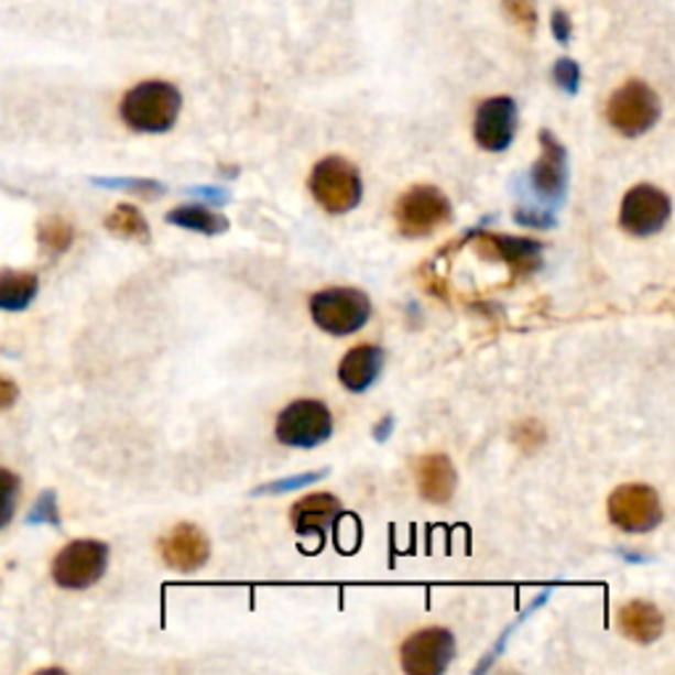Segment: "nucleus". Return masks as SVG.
Masks as SVG:
<instances>
[{
    "mask_svg": "<svg viewBox=\"0 0 675 675\" xmlns=\"http://www.w3.org/2000/svg\"><path fill=\"white\" fill-rule=\"evenodd\" d=\"M179 111H183V96L172 83L164 79H149L140 83L132 90L124 92L119 104V117L135 132L145 135H162L177 124Z\"/></svg>",
    "mask_w": 675,
    "mask_h": 675,
    "instance_id": "nucleus-1",
    "label": "nucleus"
},
{
    "mask_svg": "<svg viewBox=\"0 0 675 675\" xmlns=\"http://www.w3.org/2000/svg\"><path fill=\"white\" fill-rule=\"evenodd\" d=\"M109 544L96 538H77L56 554L51 565L53 584L64 591H85L109 570Z\"/></svg>",
    "mask_w": 675,
    "mask_h": 675,
    "instance_id": "nucleus-2",
    "label": "nucleus"
},
{
    "mask_svg": "<svg viewBox=\"0 0 675 675\" xmlns=\"http://www.w3.org/2000/svg\"><path fill=\"white\" fill-rule=\"evenodd\" d=\"M309 190L327 214H349L362 200V175L344 156H327L312 170Z\"/></svg>",
    "mask_w": 675,
    "mask_h": 675,
    "instance_id": "nucleus-3",
    "label": "nucleus"
},
{
    "mask_svg": "<svg viewBox=\"0 0 675 675\" xmlns=\"http://www.w3.org/2000/svg\"><path fill=\"white\" fill-rule=\"evenodd\" d=\"M660 117H663V100L641 79H631L614 90L607 104V122L625 138L646 135L660 122Z\"/></svg>",
    "mask_w": 675,
    "mask_h": 675,
    "instance_id": "nucleus-4",
    "label": "nucleus"
},
{
    "mask_svg": "<svg viewBox=\"0 0 675 675\" xmlns=\"http://www.w3.org/2000/svg\"><path fill=\"white\" fill-rule=\"evenodd\" d=\"M309 309L319 330L340 338L362 330L372 314V304L367 293L357 288H327L314 293Z\"/></svg>",
    "mask_w": 675,
    "mask_h": 675,
    "instance_id": "nucleus-5",
    "label": "nucleus"
},
{
    "mask_svg": "<svg viewBox=\"0 0 675 675\" xmlns=\"http://www.w3.org/2000/svg\"><path fill=\"white\" fill-rule=\"evenodd\" d=\"M393 214H396L401 236L406 238L433 236L438 227L449 225L454 217L451 200L436 185H417V188L406 190L396 200V211Z\"/></svg>",
    "mask_w": 675,
    "mask_h": 675,
    "instance_id": "nucleus-6",
    "label": "nucleus"
},
{
    "mask_svg": "<svg viewBox=\"0 0 675 675\" xmlns=\"http://www.w3.org/2000/svg\"><path fill=\"white\" fill-rule=\"evenodd\" d=\"M275 436L283 446L314 449L333 436V414L323 401L298 399L280 412Z\"/></svg>",
    "mask_w": 675,
    "mask_h": 675,
    "instance_id": "nucleus-7",
    "label": "nucleus"
},
{
    "mask_svg": "<svg viewBox=\"0 0 675 675\" xmlns=\"http://www.w3.org/2000/svg\"><path fill=\"white\" fill-rule=\"evenodd\" d=\"M610 523L623 533H650L663 523V501L660 493L646 483H625L612 491L607 501Z\"/></svg>",
    "mask_w": 675,
    "mask_h": 675,
    "instance_id": "nucleus-8",
    "label": "nucleus"
},
{
    "mask_svg": "<svg viewBox=\"0 0 675 675\" xmlns=\"http://www.w3.org/2000/svg\"><path fill=\"white\" fill-rule=\"evenodd\" d=\"M538 143H541V156L536 159V164L531 166L527 183H531V188L536 193L541 204L549 206L552 211L557 209V206H563L567 198L570 162H567V149L559 143V138L554 135L552 130H541Z\"/></svg>",
    "mask_w": 675,
    "mask_h": 675,
    "instance_id": "nucleus-9",
    "label": "nucleus"
},
{
    "mask_svg": "<svg viewBox=\"0 0 675 675\" xmlns=\"http://www.w3.org/2000/svg\"><path fill=\"white\" fill-rule=\"evenodd\" d=\"M671 198L657 185H636L625 193L620 206V227L633 238L657 236L671 219Z\"/></svg>",
    "mask_w": 675,
    "mask_h": 675,
    "instance_id": "nucleus-10",
    "label": "nucleus"
},
{
    "mask_svg": "<svg viewBox=\"0 0 675 675\" xmlns=\"http://www.w3.org/2000/svg\"><path fill=\"white\" fill-rule=\"evenodd\" d=\"M457 641L449 628H423L401 646V667L410 675H438L451 665Z\"/></svg>",
    "mask_w": 675,
    "mask_h": 675,
    "instance_id": "nucleus-11",
    "label": "nucleus"
},
{
    "mask_svg": "<svg viewBox=\"0 0 675 675\" xmlns=\"http://www.w3.org/2000/svg\"><path fill=\"white\" fill-rule=\"evenodd\" d=\"M520 111L514 98L497 96L488 98L478 106L476 124H472V135L476 143L488 153H501L512 145L514 135H518Z\"/></svg>",
    "mask_w": 675,
    "mask_h": 675,
    "instance_id": "nucleus-12",
    "label": "nucleus"
},
{
    "mask_svg": "<svg viewBox=\"0 0 675 675\" xmlns=\"http://www.w3.org/2000/svg\"><path fill=\"white\" fill-rule=\"evenodd\" d=\"M159 552H162V559L172 570L188 576V573H198L209 563L211 544L198 525L179 523L159 541Z\"/></svg>",
    "mask_w": 675,
    "mask_h": 675,
    "instance_id": "nucleus-13",
    "label": "nucleus"
},
{
    "mask_svg": "<svg viewBox=\"0 0 675 675\" xmlns=\"http://www.w3.org/2000/svg\"><path fill=\"white\" fill-rule=\"evenodd\" d=\"M478 246L483 257L504 262L514 275H533L541 266V253H544V243H538V240L497 236V232H480Z\"/></svg>",
    "mask_w": 675,
    "mask_h": 675,
    "instance_id": "nucleus-14",
    "label": "nucleus"
},
{
    "mask_svg": "<svg viewBox=\"0 0 675 675\" xmlns=\"http://www.w3.org/2000/svg\"><path fill=\"white\" fill-rule=\"evenodd\" d=\"M414 478H417L420 497L431 501V504H449L454 491H457V467L440 451L425 454L423 459H417Z\"/></svg>",
    "mask_w": 675,
    "mask_h": 675,
    "instance_id": "nucleus-15",
    "label": "nucleus"
},
{
    "mask_svg": "<svg viewBox=\"0 0 675 675\" xmlns=\"http://www.w3.org/2000/svg\"><path fill=\"white\" fill-rule=\"evenodd\" d=\"M338 512L340 501L333 497V493H309V497H304L293 504L291 520L301 536L325 538V533L330 531L333 523L338 520Z\"/></svg>",
    "mask_w": 675,
    "mask_h": 675,
    "instance_id": "nucleus-16",
    "label": "nucleus"
},
{
    "mask_svg": "<svg viewBox=\"0 0 675 675\" xmlns=\"http://www.w3.org/2000/svg\"><path fill=\"white\" fill-rule=\"evenodd\" d=\"M618 628L625 639L636 644H654L665 633V614L646 599H633L620 607Z\"/></svg>",
    "mask_w": 675,
    "mask_h": 675,
    "instance_id": "nucleus-17",
    "label": "nucleus"
},
{
    "mask_svg": "<svg viewBox=\"0 0 675 675\" xmlns=\"http://www.w3.org/2000/svg\"><path fill=\"white\" fill-rule=\"evenodd\" d=\"M383 349L380 346L364 344L351 349L338 367V380L351 393H364L378 383L380 372H383Z\"/></svg>",
    "mask_w": 675,
    "mask_h": 675,
    "instance_id": "nucleus-18",
    "label": "nucleus"
},
{
    "mask_svg": "<svg viewBox=\"0 0 675 675\" xmlns=\"http://www.w3.org/2000/svg\"><path fill=\"white\" fill-rule=\"evenodd\" d=\"M40 280L35 272H0V312H26L37 298Z\"/></svg>",
    "mask_w": 675,
    "mask_h": 675,
    "instance_id": "nucleus-19",
    "label": "nucleus"
},
{
    "mask_svg": "<svg viewBox=\"0 0 675 675\" xmlns=\"http://www.w3.org/2000/svg\"><path fill=\"white\" fill-rule=\"evenodd\" d=\"M166 222L183 227V230L200 232V236H222L227 232V219L219 211L209 209V206H177L166 214Z\"/></svg>",
    "mask_w": 675,
    "mask_h": 675,
    "instance_id": "nucleus-20",
    "label": "nucleus"
},
{
    "mask_svg": "<svg viewBox=\"0 0 675 675\" xmlns=\"http://www.w3.org/2000/svg\"><path fill=\"white\" fill-rule=\"evenodd\" d=\"M104 225H106V230L113 232L117 238L138 240V243H149L151 240V227L149 222H145L143 211H140L138 206H130V204L113 206V211L104 219Z\"/></svg>",
    "mask_w": 675,
    "mask_h": 675,
    "instance_id": "nucleus-21",
    "label": "nucleus"
},
{
    "mask_svg": "<svg viewBox=\"0 0 675 675\" xmlns=\"http://www.w3.org/2000/svg\"><path fill=\"white\" fill-rule=\"evenodd\" d=\"M37 243L48 253H66L75 243V227L58 214L43 217L37 222Z\"/></svg>",
    "mask_w": 675,
    "mask_h": 675,
    "instance_id": "nucleus-22",
    "label": "nucleus"
},
{
    "mask_svg": "<svg viewBox=\"0 0 675 675\" xmlns=\"http://www.w3.org/2000/svg\"><path fill=\"white\" fill-rule=\"evenodd\" d=\"M92 185L106 190H124L140 198H159L164 196V185L149 177H92Z\"/></svg>",
    "mask_w": 675,
    "mask_h": 675,
    "instance_id": "nucleus-23",
    "label": "nucleus"
},
{
    "mask_svg": "<svg viewBox=\"0 0 675 675\" xmlns=\"http://www.w3.org/2000/svg\"><path fill=\"white\" fill-rule=\"evenodd\" d=\"M19 493H22V478L0 467V531L11 525L13 514H17Z\"/></svg>",
    "mask_w": 675,
    "mask_h": 675,
    "instance_id": "nucleus-24",
    "label": "nucleus"
},
{
    "mask_svg": "<svg viewBox=\"0 0 675 675\" xmlns=\"http://www.w3.org/2000/svg\"><path fill=\"white\" fill-rule=\"evenodd\" d=\"M26 525H53V527H62V514H58V497L56 491H43L35 499V504H32V510L26 512L24 518Z\"/></svg>",
    "mask_w": 675,
    "mask_h": 675,
    "instance_id": "nucleus-25",
    "label": "nucleus"
},
{
    "mask_svg": "<svg viewBox=\"0 0 675 675\" xmlns=\"http://www.w3.org/2000/svg\"><path fill=\"white\" fill-rule=\"evenodd\" d=\"M501 9L512 19L520 30L536 32L538 26V9L536 0H501Z\"/></svg>",
    "mask_w": 675,
    "mask_h": 675,
    "instance_id": "nucleus-26",
    "label": "nucleus"
},
{
    "mask_svg": "<svg viewBox=\"0 0 675 675\" xmlns=\"http://www.w3.org/2000/svg\"><path fill=\"white\" fill-rule=\"evenodd\" d=\"M552 77L554 85H557L563 92H567V96H576L580 88V66L573 62V58H559V62L554 64Z\"/></svg>",
    "mask_w": 675,
    "mask_h": 675,
    "instance_id": "nucleus-27",
    "label": "nucleus"
},
{
    "mask_svg": "<svg viewBox=\"0 0 675 675\" xmlns=\"http://www.w3.org/2000/svg\"><path fill=\"white\" fill-rule=\"evenodd\" d=\"M325 476H327V470H319V472H301V476H291V478L275 480V483H266L262 488H257V497H264V493H288V491H296V488H301V486L317 483V480H323Z\"/></svg>",
    "mask_w": 675,
    "mask_h": 675,
    "instance_id": "nucleus-28",
    "label": "nucleus"
},
{
    "mask_svg": "<svg viewBox=\"0 0 675 675\" xmlns=\"http://www.w3.org/2000/svg\"><path fill=\"white\" fill-rule=\"evenodd\" d=\"M544 427H541L536 420H527V423H520L514 427V444H518L520 449H536V446L544 444Z\"/></svg>",
    "mask_w": 675,
    "mask_h": 675,
    "instance_id": "nucleus-29",
    "label": "nucleus"
},
{
    "mask_svg": "<svg viewBox=\"0 0 675 675\" xmlns=\"http://www.w3.org/2000/svg\"><path fill=\"white\" fill-rule=\"evenodd\" d=\"M514 222L523 225V227H554L557 225V219L552 217V211H536V209H518L514 211Z\"/></svg>",
    "mask_w": 675,
    "mask_h": 675,
    "instance_id": "nucleus-30",
    "label": "nucleus"
},
{
    "mask_svg": "<svg viewBox=\"0 0 675 675\" xmlns=\"http://www.w3.org/2000/svg\"><path fill=\"white\" fill-rule=\"evenodd\" d=\"M552 32H554V40H557L559 45H567L573 37V22L570 17L563 9H557L552 13Z\"/></svg>",
    "mask_w": 675,
    "mask_h": 675,
    "instance_id": "nucleus-31",
    "label": "nucleus"
},
{
    "mask_svg": "<svg viewBox=\"0 0 675 675\" xmlns=\"http://www.w3.org/2000/svg\"><path fill=\"white\" fill-rule=\"evenodd\" d=\"M19 401V385L13 383L11 378L0 375V412L3 410H11L13 404Z\"/></svg>",
    "mask_w": 675,
    "mask_h": 675,
    "instance_id": "nucleus-32",
    "label": "nucleus"
},
{
    "mask_svg": "<svg viewBox=\"0 0 675 675\" xmlns=\"http://www.w3.org/2000/svg\"><path fill=\"white\" fill-rule=\"evenodd\" d=\"M393 425H396V423H393V417H391V414H388V417H383V420H380V423H378V427H375V431H372V438H375V440H378V444H385V440H388V438H391V433H393Z\"/></svg>",
    "mask_w": 675,
    "mask_h": 675,
    "instance_id": "nucleus-33",
    "label": "nucleus"
},
{
    "mask_svg": "<svg viewBox=\"0 0 675 675\" xmlns=\"http://www.w3.org/2000/svg\"><path fill=\"white\" fill-rule=\"evenodd\" d=\"M193 196H204L211 204H227L230 200V193H222L219 188H193Z\"/></svg>",
    "mask_w": 675,
    "mask_h": 675,
    "instance_id": "nucleus-34",
    "label": "nucleus"
}]
</instances>
